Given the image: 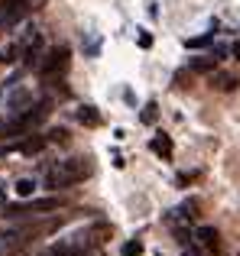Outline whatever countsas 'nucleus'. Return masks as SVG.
<instances>
[{"mask_svg": "<svg viewBox=\"0 0 240 256\" xmlns=\"http://www.w3.org/2000/svg\"><path fill=\"white\" fill-rule=\"evenodd\" d=\"M84 175H88V162H84V159H78V156L58 159V162L49 166V172H46V188H52V192H62V188L78 185Z\"/></svg>", "mask_w": 240, "mask_h": 256, "instance_id": "obj_1", "label": "nucleus"}, {"mask_svg": "<svg viewBox=\"0 0 240 256\" xmlns=\"http://www.w3.org/2000/svg\"><path fill=\"white\" fill-rule=\"evenodd\" d=\"M56 208H58L56 198H39V201H30V204H6L4 214L6 218H23V214H49Z\"/></svg>", "mask_w": 240, "mask_h": 256, "instance_id": "obj_2", "label": "nucleus"}, {"mask_svg": "<svg viewBox=\"0 0 240 256\" xmlns=\"http://www.w3.org/2000/svg\"><path fill=\"white\" fill-rule=\"evenodd\" d=\"M26 13H30V6H26L23 0H6V4H0V30L20 26L26 20Z\"/></svg>", "mask_w": 240, "mask_h": 256, "instance_id": "obj_3", "label": "nucleus"}, {"mask_svg": "<svg viewBox=\"0 0 240 256\" xmlns=\"http://www.w3.org/2000/svg\"><path fill=\"white\" fill-rule=\"evenodd\" d=\"M46 146H49V140H46V136H39V133H30V136L16 140V143L4 146L0 152H20V156H39V152H42Z\"/></svg>", "mask_w": 240, "mask_h": 256, "instance_id": "obj_4", "label": "nucleus"}, {"mask_svg": "<svg viewBox=\"0 0 240 256\" xmlns=\"http://www.w3.org/2000/svg\"><path fill=\"white\" fill-rule=\"evenodd\" d=\"M192 246L202 256H214L218 253V230L214 227H198V230L192 234Z\"/></svg>", "mask_w": 240, "mask_h": 256, "instance_id": "obj_5", "label": "nucleus"}, {"mask_svg": "<svg viewBox=\"0 0 240 256\" xmlns=\"http://www.w3.org/2000/svg\"><path fill=\"white\" fill-rule=\"evenodd\" d=\"M65 65H68V49L65 46H56V49H49L42 56V62H39V72L42 75H56V72H62Z\"/></svg>", "mask_w": 240, "mask_h": 256, "instance_id": "obj_6", "label": "nucleus"}, {"mask_svg": "<svg viewBox=\"0 0 240 256\" xmlns=\"http://www.w3.org/2000/svg\"><path fill=\"white\" fill-rule=\"evenodd\" d=\"M30 237H32L30 227H10V230L0 234V246H4V253H13V250H20Z\"/></svg>", "mask_w": 240, "mask_h": 256, "instance_id": "obj_7", "label": "nucleus"}, {"mask_svg": "<svg viewBox=\"0 0 240 256\" xmlns=\"http://www.w3.org/2000/svg\"><path fill=\"white\" fill-rule=\"evenodd\" d=\"M32 107V98H30V91H13V98L6 100V110L13 114V117H20V114H26Z\"/></svg>", "mask_w": 240, "mask_h": 256, "instance_id": "obj_8", "label": "nucleus"}, {"mask_svg": "<svg viewBox=\"0 0 240 256\" xmlns=\"http://www.w3.org/2000/svg\"><path fill=\"white\" fill-rule=\"evenodd\" d=\"M214 65H218V58L211 56H195V58H188V72H195V75H208V72H214Z\"/></svg>", "mask_w": 240, "mask_h": 256, "instance_id": "obj_9", "label": "nucleus"}, {"mask_svg": "<svg viewBox=\"0 0 240 256\" xmlns=\"http://www.w3.org/2000/svg\"><path fill=\"white\" fill-rule=\"evenodd\" d=\"M211 88H214V91H224V94L237 91V75H230V72H221V75H211Z\"/></svg>", "mask_w": 240, "mask_h": 256, "instance_id": "obj_10", "label": "nucleus"}, {"mask_svg": "<svg viewBox=\"0 0 240 256\" xmlns=\"http://www.w3.org/2000/svg\"><path fill=\"white\" fill-rule=\"evenodd\" d=\"M78 124H84V126H101V114H98V107H91V104L78 107Z\"/></svg>", "mask_w": 240, "mask_h": 256, "instance_id": "obj_11", "label": "nucleus"}, {"mask_svg": "<svg viewBox=\"0 0 240 256\" xmlns=\"http://www.w3.org/2000/svg\"><path fill=\"white\" fill-rule=\"evenodd\" d=\"M152 152L162 156V159H172V140L166 136V133H159V136L152 140Z\"/></svg>", "mask_w": 240, "mask_h": 256, "instance_id": "obj_12", "label": "nucleus"}, {"mask_svg": "<svg viewBox=\"0 0 240 256\" xmlns=\"http://www.w3.org/2000/svg\"><path fill=\"white\" fill-rule=\"evenodd\" d=\"M211 39H214V30H208L204 36H192V39H185V49H208Z\"/></svg>", "mask_w": 240, "mask_h": 256, "instance_id": "obj_13", "label": "nucleus"}, {"mask_svg": "<svg viewBox=\"0 0 240 256\" xmlns=\"http://www.w3.org/2000/svg\"><path fill=\"white\" fill-rule=\"evenodd\" d=\"M13 188H16L20 198H32V194H36V182H32V178H20Z\"/></svg>", "mask_w": 240, "mask_h": 256, "instance_id": "obj_14", "label": "nucleus"}, {"mask_svg": "<svg viewBox=\"0 0 240 256\" xmlns=\"http://www.w3.org/2000/svg\"><path fill=\"white\" fill-rule=\"evenodd\" d=\"M156 117H159V104L150 100V104L143 107V114H140V120H143V124H156Z\"/></svg>", "mask_w": 240, "mask_h": 256, "instance_id": "obj_15", "label": "nucleus"}, {"mask_svg": "<svg viewBox=\"0 0 240 256\" xmlns=\"http://www.w3.org/2000/svg\"><path fill=\"white\" fill-rule=\"evenodd\" d=\"M120 253H124V256H140V253H143V244H140V240H126Z\"/></svg>", "mask_w": 240, "mask_h": 256, "instance_id": "obj_16", "label": "nucleus"}, {"mask_svg": "<svg viewBox=\"0 0 240 256\" xmlns=\"http://www.w3.org/2000/svg\"><path fill=\"white\" fill-rule=\"evenodd\" d=\"M98 52H101V39H91V42H88V56H91V58H94V56H98Z\"/></svg>", "mask_w": 240, "mask_h": 256, "instance_id": "obj_17", "label": "nucleus"}, {"mask_svg": "<svg viewBox=\"0 0 240 256\" xmlns=\"http://www.w3.org/2000/svg\"><path fill=\"white\" fill-rule=\"evenodd\" d=\"M136 42L143 46V49H150V46H152V36H150V32H140V36H136Z\"/></svg>", "mask_w": 240, "mask_h": 256, "instance_id": "obj_18", "label": "nucleus"}, {"mask_svg": "<svg viewBox=\"0 0 240 256\" xmlns=\"http://www.w3.org/2000/svg\"><path fill=\"white\" fill-rule=\"evenodd\" d=\"M26 6H30V10H39V6H46V0H23Z\"/></svg>", "mask_w": 240, "mask_h": 256, "instance_id": "obj_19", "label": "nucleus"}, {"mask_svg": "<svg viewBox=\"0 0 240 256\" xmlns=\"http://www.w3.org/2000/svg\"><path fill=\"white\" fill-rule=\"evenodd\" d=\"M0 208H6V182H0Z\"/></svg>", "mask_w": 240, "mask_h": 256, "instance_id": "obj_20", "label": "nucleus"}, {"mask_svg": "<svg viewBox=\"0 0 240 256\" xmlns=\"http://www.w3.org/2000/svg\"><path fill=\"white\" fill-rule=\"evenodd\" d=\"M49 143H56V140H65V130H52V136H46Z\"/></svg>", "mask_w": 240, "mask_h": 256, "instance_id": "obj_21", "label": "nucleus"}, {"mask_svg": "<svg viewBox=\"0 0 240 256\" xmlns=\"http://www.w3.org/2000/svg\"><path fill=\"white\" fill-rule=\"evenodd\" d=\"M230 56H234L237 62H240V42H234V46H230Z\"/></svg>", "mask_w": 240, "mask_h": 256, "instance_id": "obj_22", "label": "nucleus"}, {"mask_svg": "<svg viewBox=\"0 0 240 256\" xmlns=\"http://www.w3.org/2000/svg\"><path fill=\"white\" fill-rule=\"evenodd\" d=\"M182 256H202V253H198V250H195V246H188V250H185Z\"/></svg>", "mask_w": 240, "mask_h": 256, "instance_id": "obj_23", "label": "nucleus"}, {"mask_svg": "<svg viewBox=\"0 0 240 256\" xmlns=\"http://www.w3.org/2000/svg\"><path fill=\"white\" fill-rule=\"evenodd\" d=\"M0 256H4V246H0Z\"/></svg>", "mask_w": 240, "mask_h": 256, "instance_id": "obj_24", "label": "nucleus"}]
</instances>
